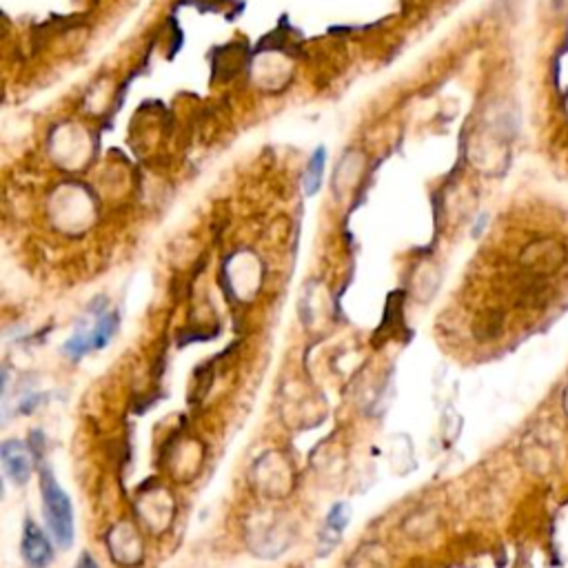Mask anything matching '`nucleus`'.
<instances>
[{
  "mask_svg": "<svg viewBox=\"0 0 568 568\" xmlns=\"http://www.w3.org/2000/svg\"><path fill=\"white\" fill-rule=\"evenodd\" d=\"M41 491L47 526H50L51 535L58 541L60 549H67L73 541V509L67 493L60 488V484L56 482L54 473L50 469H42Z\"/></svg>",
  "mask_w": 568,
  "mask_h": 568,
  "instance_id": "obj_1",
  "label": "nucleus"
},
{
  "mask_svg": "<svg viewBox=\"0 0 568 568\" xmlns=\"http://www.w3.org/2000/svg\"><path fill=\"white\" fill-rule=\"evenodd\" d=\"M20 553L29 568H45L54 559V546L50 544L45 533L41 531L36 522L27 519L23 528V541H20Z\"/></svg>",
  "mask_w": 568,
  "mask_h": 568,
  "instance_id": "obj_2",
  "label": "nucleus"
},
{
  "mask_svg": "<svg viewBox=\"0 0 568 568\" xmlns=\"http://www.w3.org/2000/svg\"><path fill=\"white\" fill-rule=\"evenodd\" d=\"M0 457H3V466H5V473L10 475L12 482L20 484V487L29 482V478H32V456H29V449L23 442L7 440L0 449Z\"/></svg>",
  "mask_w": 568,
  "mask_h": 568,
  "instance_id": "obj_3",
  "label": "nucleus"
},
{
  "mask_svg": "<svg viewBox=\"0 0 568 568\" xmlns=\"http://www.w3.org/2000/svg\"><path fill=\"white\" fill-rule=\"evenodd\" d=\"M349 524V506L347 504H335L334 509H331L329 518H326V526L325 531H322L320 540L325 541V549L326 553H329L331 546L335 544V541L340 540V535H342L344 526Z\"/></svg>",
  "mask_w": 568,
  "mask_h": 568,
  "instance_id": "obj_4",
  "label": "nucleus"
},
{
  "mask_svg": "<svg viewBox=\"0 0 568 568\" xmlns=\"http://www.w3.org/2000/svg\"><path fill=\"white\" fill-rule=\"evenodd\" d=\"M322 167H325V151L318 150L316 156L309 163V172H307V194H316L318 187H320L322 180Z\"/></svg>",
  "mask_w": 568,
  "mask_h": 568,
  "instance_id": "obj_5",
  "label": "nucleus"
},
{
  "mask_svg": "<svg viewBox=\"0 0 568 568\" xmlns=\"http://www.w3.org/2000/svg\"><path fill=\"white\" fill-rule=\"evenodd\" d=\"M76 568H98V564H96V559L91 557L89 553H85L81 559H78Z\"/></svg>",
  "mask_w": 568,
  "mask_h": 568,
  "instance_id": "obj_6",
  "label": "nucleus"
}]
</instances>
